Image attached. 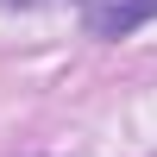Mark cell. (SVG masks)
Instances as JSON below:
<instances>
[{
	"mask_svg": "<svg viewBox=\"0 0 157 157\" xmlns=\"http://www.w3.org/2000/svg\"><path fill=\"white\" fill-rule=\"evenodd\" d=\"M157 19V0H107V6L88 13V32L94 38H132L138 25Z\"/></svg>",
	"mask_w": 157,
	"mask_h": 157,
	"instance_id": "obj_1",
	"label": "cell"
},
{
	"mask_svg": "<svg viewBox=\"0 0 157 157\" xmlns=\"http://www.w3.org/2000/svg\"><path fill=\"white\" fill-rule=\"evenodd\" d=\"M6 6H44V0H6Z\"/></svg>",
	"mask_w": 157,
	"mask_h": 157,
	"instance_id": "obj_2",
	"label": "cell"
}]
</instances>
